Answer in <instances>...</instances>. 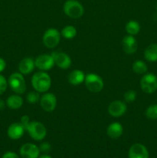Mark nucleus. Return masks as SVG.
Returning a JSON list of instances; mask_svg holds the SVG:
<instances>
[{
	"label": "nucleus",
	"mask_w": 157,
	"mask_h": 158,
	"mask_svg": "<svg viewBox=\"0 0 157 158\" xmlns=\"http://www.w3.org/2000/svg\"><path fill=\"white\" fill-rule=\"evenodd\" d=\"M40 98H41V97L39 95V93L35 90L29 92L26 96V100H27L28 103H31V104H34V103L39 102Z\"/></svg>",
	"instance_id": "obj_25"
},
{
	"label": "nucleus",
	"mask_w": 157,
	"mask_h": 158,
	"mask_svg": "<svg viewBox=\"0 0 157 158\" xmlns=\"http://www.w3.org/2000/svg\"><path fill=\"white\" fill-rule=\"evenodd\" d=\"M146 116L150 120H157V104L149 106L146 110Z\"/></svg>",
	"instance_id": "obj_24"
},
{
	"label": "nucleus",
	"mask_w": 157,
	"mask_h": 158,
	"mask_svg": "<svg viewBox=\"0 0 157 158\" xmlns=\"http://www.w3.org/2000/svg\"><path fill=\"white\" fill-rule=\"evenodd\" d=\"M85 85L92 93H99L104 87V82L102 77L95 73H88L85 77Z\"/></svg>",
	"instance_id": "obj_5"
},
{
	"label": "nucleus",
	"mask_w": 157,
	"mask_h": 158,
	"mask_svg": "<svg viewBox=\"0 0 157 158\" xmlns=\"http://www.w3.org/2000/svg\"><path fill=\"white\" fill-rule=\"evenodd\" d=\"M6 102H5L3 100H1V99H0V111L3 110L5 109V107H6Z\"/></svg>",
	"instance_id": "obj_32"
},
{
	"label": "nucleus",
	"mask_w": 157,
	"mask_h": 158,
	"mask_svg": "<svg viewBox=\"0 0 157 158\" xmlns=\"http://www.w3.org/2000/svg\"><path fill=\"white\" fill-rule=\"evenodd\" d=\"M8 87V80L4 76L0 74V95L4 94Z\"/></svg>",
	"instance_id": "obj_27"
},
{
	"label": "nucleus",
	"mask_w": 157,
	"mask_h": 158,
	"mask_svg": "<svg viewBox=\"0 0 157 158\" xmlns=\"http://www.w3.org/2000/svg\"><path fill=\"white\" fill-rule=\"evenodd\" d=\"M32 87L35 91L40 93H46L51 87L52 80L47 73L45 71H38L35 73L32 77Z\"/></svg>",
	"instance_id": "obj_1"
},
{
	"label": "nucleus",
	"mask_w": 157,
	"mask_h": 158,
	"mask_svg": "<svg viewBox=\"0 0 157 158\" xmlns=\"http://www.w3.org/2000/svg\"><path fill=\"white\" fill-rule=\"evenodd\" d=\"M86 75L83 71L80 69H75L69 73L68 76V81L72 86H78L85 81Z\"/></svg>",
	"instance_id": "obj_17"
},
{
	"label": "nucleus",
	"mask_w": 157,
	"mask_h": 158,
	"mask_svg": "<svg viewBox=\"0 0 157 158\" xmlns=\"http://www.w3.org/2000/svg\"><path fill=\"white\" fill-rule=\"evenodd\" d=\"M127 110V106L124 102L121 100H114L109 103L108 106V113L113 117H120L124 115Z\"/></svg>",
	"instance_id": "obj_12"
},
{
	"label": "nucleus",
	"mask_w": 157,
	"mask_h": 158,
	"mask_svg": "<svg viewBox=\"0 0 157 158\" xmlns=\"http://www.w3.org/2000/svg\"><path fill=\"white\" fill-rule=\"evenodd\" d=\"M107 135L112 139H117L123 135V125L117 122L110 123L108 126L107 130H106Z\"/></svg>",
	"instance_id": "obj_18"
},
{
	"label": "nucleus",
	"mask_w": 157,
	"mask_h": 158,
	"mask_svg": "<svg viewBox=\"0 0 157 158\" xmlns=\"http://www.w3.org/2000/svg\"><path fill=\"white\" fill-rule=\"evenodd\" d=\"M142 90L146 94H152L157 89V77L152 73H146L140 80Z\"/></svg>",
	"instance_id": "obj_7"
},
{
	"label": "nucleus",
	"mask_w": 157,
	"mask_h": 158,
	"mask_svg": "<svg viewBox=\"0 0 157 158\" xmlns=\"http://www.w3.org/2000/svg\"><path fill=\"white\" fill-rule=\"evenodd\" d=\"M6 106L12 110H18L23 105V100L18 94L9 96L6 101Z\"/></svg>",
	"instance_id": "obj_19"
},
{
	"label": "nucleus",
	"mask_w": 157,
	"mask_h": 158,
	"mask_svg": "<svg viewBox=\"0 0 157 158\" xmlns=\"http://www.w3.org/2000/svg\"><path fill=\"white\" fill-rule=\"evenodd\" d=\"M61 40V33L55 28L48 29L42 36V42L45 46L49 49L56 47Z\"/></svg>",
	"instance_id": "obj_6"
},
{
	"label": "nucleus",
	"mask_w": 157,
	"mask_h": 158,
	"mask_svg": "<svg viewBox=\"0 0 157 158\" xmlns=\"http://www.w3.org/2000/svg\"><path fill=\"white\" fill-rule=\"evenodd\" d=\"M19 154L22 158H38L40 156V150L34 143H26L20 148Z\"/></svg>",
	"instance_id": "obj_11"
},
{
	"label": "nucleus",
	"mask_w": 157,
	"mask_h": 158,
	"mask_svg": "<svg viewBox=\"0 0 157 158\" xmlns=\"http://www.w3.org/2000/svg\"><path fill=\"white\" fill-rule=\"evenodd\" d=\"M6 67V63L4 59L1 58L0 57V73H2V71H4V69Z\"/></svg>",
	"instance_id": "obj_31"
},
{
	"label": "nucleus",
	"mask_w": 157,
	"mask_h": 158,
	"mask_svg": "<svg viewBox=\"0 0 157 158\" xmlns=\"http://www.w3.org/2000/svg\"><path fill=\"white\" fill-rule=\"evenodd\" d=\"M76 29L72 26H65L61 31V35H62L63 38L66 39V40H72L76 35Z\"/></svg>",
	"instance_id": "obj_22"
},
{
	"label": "nucleus",
	"mask_w": 157,
	"mask_h": 158,
	"mask_svg": "<svg viewBox=\"0 0 157 158\" xmlns=\"http://www.w3.org/2000/svg\"><path fill=\"white\" fill-rule=\"evenodd\" d=\"M2 158H19V156L17 154H15V152L8 151V152H6L3 154Z\"/></svg>",
	"instance_id": "obj_30"
},
{
	"label": "nucleus",
	"mask_w": 157,
	"mask_h": 158,
	"mask_svg": "<svg viewBox=\"0 0 157 158\" xmlns=\"http://www.w3.org/2000/svg\"><path fill=\"white\" fill-rule=\"evenodd\" d=\"M122 45H123V49L124 52L129 55L133 54L134 52H136L137 48H138L136 40L133 35H127L123 38Z\"/></svg>",
	"instance_id": "obj_14"
},
{
	"label": "nucleus",
	"mask_w": 157,
	"mask_h": 158,
	"mask_svg": "<svg viewBox=\"0 0 157 158\" xmlns=\"http://www.w3.org/2000/svg\"><path fill=\"white\" fill-rule=\"evenodd\" d=\"M8 85L14 93L16 94H24L26 89V83L24 77L20 73H13L8 80Z\"/></svg>",
	"instance_id": "obj_3"
},
{
	"label": "nucleus",
	"mask_w": 157,
	"mask_h": 158,
	"mask_svg": "<svg viewBox=\"0 0 157 158\" xmlns=\"http://www.w3.org/2000/svg\"><path fill=\"white\" fill-rule=\"evenodd\" d=\"M52 57L54 59L55 64L58 67L62 69H67L72 65V60L69 56L66 54V52H59V51H55L52 53Z\"/></svg>",
	"instance_id": "obj_10"
},
{
	"label": "nucleus",
	"mask_w": 157,
	"mask_h": 158,
	"mask_svg": "<svg viewBox=\"0 0 157 158\" xmlns=\"http://www.w3.org/2000/svg\"><path fill=\"white\" fill-rule=\"evenodd\" d=\"M40 106L44 111L51 113L55 110L57 105L56 97L51 93H44L39 100Z\"/></svg>",
	"instance_id": "obj_8"
},
{
	"label": "nucleus",
	"mask_w": 157,
	"mask_h": 158,
	"mask_svg": "<svg viewBox=\"0 0 157 158\" xmlns=\"http://www.w3.org/2000/svg\"><path fill=\"white\" fill-rule=\"evenodd\" d=\"M144 57L149 62L157 61V44L153 43L146 48L144 52Z\"/></svg>",
	"instance_id": "obj_20"
},
{
	"label": "nucleus",
	"mask_w": 157,
	"mask_h": 158,
	"mask_svg": "<svg viewBox=\"0 0 157 158\" xmlns=\"http://www.w3.org/2000/svg\"><path fill=\"white\" fill-rule=\"evenodd\" d=\"M35 67L41 71H48L52 69L55 65L54 59L52 54H42L35 60Z\"/></svg>",
	"instance_id": "obj_9"
},
{
	"label": "nucleus",
	"mask_w": 157,
	"mask_h": 158,
	"mask_svg": "<svg viewBox=\"0 0 157 158\" xmlns=\"http://www.w3.org/2000/svg\"><path fill=\"white\" fill-rule=\"evenodd\" d=\"M40 150V152H42L44 154L46 153H49L51 151V145L50 143H48V142H42L41 144L38 147Z\"/></svg>",
	"instance_id": "obj_28"
},
{
	"label": "nucleus",
	"mask_w": 157,
	"mask_h": 158,
	"mask_svg": "<svg viewBox=\"0 0 157 158\" xmlns=\"http://www.w3.org/2000/svg\"><path fill=\"white\" fill-rule=\"evenodd\" d=\"M64 13L69 18L76 19L81 18L84 14V8L80 2L75 0H68L65 2L63 6Z\"/></svg>",
	"instance_id": "obj_2"
},
{
	"label": "nucleus",
	"mask_w": 157,
	"mask_h": 158,
	"mask_svg": "<svg viewBox=\"0 0 157 158\" xmlns=\"http://www.w3.org/2000/svg\"><path fill=\"white\" fill-rule=\"evenodd\" d=\"M156 9H157V6H156Z\"/></svg>",
	"instance_id": "obj_34"
},
{
	"label": "nucleus",
	"mask_w": 157,
	"mask_h": 158,
	"mask_svg": "<svg viewBox=\"0 0 157 158\" xmlns=\"http://www.w3.org/2000/svg\"><path fill=\"white\" fill-rule=\"evenodd\" d=\"M132 70L136 74H145L148 70L146 63L141 60H136L132 63Z\"/></svg>",
	"instance_id": "obj_23"
},
{
	"label": "nucleus",
	"mask_w": 157,
	"mask_h": 158,
	"mask_svg": "<svg viewBox=\"0 0 157 158\" xmlns=\"http://www.w3.org/2000/svg\"><path fill=\"white\" fill-rule=\"evenodd\" d=\"M126 31L128 35H135L138 34L140 31L139 23L135 20H130L126 25Z\"/></svg>",
	"instance_id": "obj_21"
},
{
	"label": "nucleus",
	"mask_w": 157,
	"mask_h": 158,
	"mask_svg": "<svg viewBox=\"0 0 157 158\" xmlns=\"http://www.w3.org/2000/svg\"><path fill=\"white\" fill-rule=\"evenodd\" d=\"M35 60L31 57L22 59L18 64V70L22 75H28L35 69Z\"/></svg>",
	"instance_id": "obj_16"
},
{
	"label": "nucleus",
	"mask_w": 157,
	"mask_h": 158,
	"mask_svg": "<svg viewBox=\"0 0 157 158\" xmlns=\"http://www.w3.org/2000/svg\"><path fill=\"white\" fill-rule=\"evenodd\" d=\"M25 128L21 123H13L8 127V137L12 140H18L23 136L25 132Z\"/></svg>",
	"instance_id": "obj_15"
},
{
	"label": "nucleus",
	"mask_w": 157,
	"mask_h": 158,
	"mask_svg": "<svg viewBox=\"0 0 157 158\" xmlns=\"http://www.w3.org/2000/svg\"><path fill=\"white\" fill-rule=\"evenodd\" d=\"M136 97V93L132 89H130V90H128L125 93L124 100L126 103H132L135 100Z\"/></svg>",
	"instance_id": "obj_26"
},
{
	"label": "nucleus",
	"mask_w": 157,
	"mask_h": 158,
	"mask_svg": "<svg viewBox=\"0 0 157 158\" xmlns=\"http://www.w3.org/2000/svg\"><path fill=\"white\" fill-rule=\"evenodd\" d=\"M20 123L22 125L23 127L25 128V130L26 129V127H28L29 123H30V119H29V117L27 115H24L21 117L20 119Z\"/></svg>",
	"instance_id": "obj_29"
},
{
	"label": "nucleus",
	"mask_w": 157,
	"mask_h": 158,
	"mask_svg": "<svg viewBox=\"0 0 157 158\" xmlns=\"http://www.w3.org/2000/svg\"><path fill=\"white\" fill-rule=\"evenodd\" d=\"M26 131L33 140L40 141L45 139L47 134V130L43 123L38 121H30Z\"/></svg>",
	"instance_id": "obj_4"
},
{
	"label": "nucleus",
	"mask_w": 157,
	"mask_h": 158,
	"mask_svg": "<svg viewBox=\"0 0 157 158\" xmlns=\"http://www.w3.org/2000/svg\"><path fill=\"white\" fill-rule=\"evenodd\" d=\"M38 158H52L50 156H49L48 154H42V155L39 156Z\"/></svg>",
	"instance_id": "obj_33"
},
{
	"label": "nucleus",
	"mask_w": 157,
	"mask_h": 158,
	"mask_svg": "<svg viewBox=\"0 0 157 158\" xmlns=\"http://www.w3.org/2000/svg\"><path fill=\"white\" fill-rule=\"evenodd\" d=\"M128 157L129 158H149V152L144 145L136 143L130 147Z\"/></svg>",
	"instance_id": "obj_13"
}]
</instances>
